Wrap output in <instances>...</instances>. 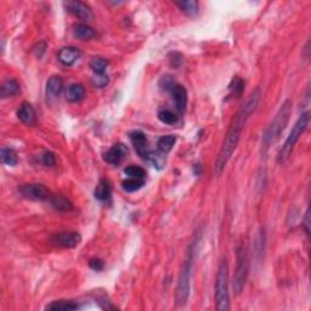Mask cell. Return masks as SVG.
Segmentation results:
<instances>
[{
  "mask_svg": "<svg viewBox=\"0 0 311 311\" xmlns=\"http://www.w3.org/2000/svg\"><path fill=\"white\" fill-rule=\"evenodd\" d=\"M261 94L259 89H255L252 94L247 98L245 104L241 106L238 112L236 113L235 118H233L232 124H231L230 129H228V134L225 136L223 146L220 148L218 158L215 162V171L216 174H220L221 171L225 169L226 164L228 163L230 158L232 157L233 152L236 151L238 143H240L241 134H242V129L245 126L246 122L248 121L250 116L255 112L260 103Z\"/></svg>",
  "mask_w": 311,
  "mask_h": 311,
  "instance_id": "cell-1",
  "label": "cell"
},
{
  "mask_svg": "<svg viewBox=\"0 0 311 311\" xmlns=\"http://www.w3.org/2000/svg\"><path fill=\"white\" fill-rule=\"evenodd\" d=\"M292 106L293 103L290 99H287L285 103L281 104L280 109H278L277 113H276L275 118L272 119L270 125L266 128L265 133H264V148H269L272 144H275L276 141L280 139L281 134L283 133V130H285L286 126H287L288 122H290V113H292Z\"/></svg>",
  "mask_w": 311,
  "mask_h": 311,
  "instance_id": "cell-2",
  "label": "cell"
},
{
  "mask_svg": "<svg viewBox=\"0 0 311 311\" xmlns=\"http://www.w3.org/2000/svg\"><path fill=\"white\" fill-rule=\"evenodd\" d=\"M215 304L219 311L230 310V293H228V264L221 260L215 278Z\"/></svg>",
  "mask_w": 311,
  "mask_h": 311,
  "instance_id": "cell-3",
  "label": "cell"
},
{
  "mask_svg": "<svg viewBox=\"0 0 311 311\" xmlns=\"http://www.w3.org/2000/svg\"><path fill=\"white\" fill-rule=\"evenodd\" d=\"M309 122H310V112H305V113H303L302 116L299 117V118L297 119V122L294 123V125H293L292 128V131L290 133V135H288L287 140L285 141V144H283L282 148L280 150V152H278V162L280 163H283V162H286L288 159V157L290 156V153L293 152V150H294V146L295 144L298 143V140L300 139V136L304 134V131L307 130L308 125H309Z\"/></svg>",
  "mask_w": 311,
  "mask_h": 311,
  "instance_id": "cell-4",
  "label": "cell"
},
{
  "mask_svg": "<svg viewBox=\"0 0 311 311\" xmlns=\"http://www.w3.org/2000/svg\"><path fill=\"white\" fill-rule=\"evenodd\" d=\"M193 253L188 249L187 258L184 261L183 269L179 275L178 285H176L175 290V304L178 307H183L187 303L188 297H190V278H191V271H192V261H193Z\"/></svg>",
  "mask_w": 311,
  "mask_h": 311,
  "instance_id": "cell-5",
  "label": "cell"
},
{
  "mask_svg": "<svg viewBox=\"0 0 311 311\" xmlns=\"http://www.w3.org/2000/svg\"><path fill=\"white\" fill-rule=\"evenodd\" d=\"M248 272H249V259L248 250L245 245H241L236 249V270L233 276V292L236 295H240L247 282Z\"/></svg>",
  "mask_w": 311,
  "mask_h": 311,
  "instance_id": "cell-6",
  "label": "cell"
},
{
  "mask_svg": "<svg viewBox=\"0 0 311 311\" xmlns=\"http://www.w3.org/2000/svg\"><path fill=\"white\" fill-rule=\"evenodd\" d=\"M20 192L24 198L31 201H45L50 198V192L43 184H26L20 188Z\"/></svg>",
  "mask_w": 311,
  "mask_h": 311,
  "instance_id": "cell-7",
  "label": "cell"
},
{
  "mask_svg": "<svg viewBox=\"0 0 311 311\" xmlns=\"http://www.w3.org/2000/svg\"><path fill=\"white\" fill-rule=\"evenodd\" d=\"M82 237L76 231H61L51 237V243L61 248H76L81 243Z\"/></svg>",
  "mask_w": 311,
  "mask_h": 311,
  "instance_id": "cell-8",
  "label": "cell"
},
{
  "mask_svg": "<svg viewBox=\"0 0 311 311\" xmlns=\"http://www.w3.org/2000/svg\"><path fill=\"white\" fill-rule=\"evenodd\" d=\"M63 5L69 14L74 15L78 19L84 21H91L94 19L93 10L85 2L79 1V0H69V1H64Z\"/></svg>",
  "mask_w": 311,
  "mask_h": 311,
  "instance_id": "cell-9",
  "label": "cell"
},
{
  "mask_svg": "<svg viewBox=\"0 0 311 311\" xmlns=\"http://www.w3.org/2000/svg\"><path fill=\"white\" fill-rule=\"evenodd\" d=\"M82 56V52L76 46H64L57 54L59 61L64 66H73Z\"/></svg>",
  "mask_w": 311,
  "mask_h": 311,
  "instance_id": "cell-10",
  "label": "cell"
},
{
  "mask_svg": "<svg viewBox=\"0 0 311 311\" xmlns=\"http://www.w3.org/2000/svg\"><path fill=\"white\" fill-rule=\"evenodd\" d=\"M128 153V148L123 144H116L104 153V161L111 166H118Z\"/></svg>",
  "mask_w": 311,
  "mask_h": 311,
  "instance_id": "cell-11",
  "label": "cell"
},
{
  "mask_svg": "<svg viewBox=\"0 0 311 311\" xmlns=\"http://www.w3.org/2000/svg\"><path fill=\"white\" fill-rule=\"evenodd\" d=\"M170 93L173 95L174 103L176 104V109L179 111V113L183 114L186 109V104H187V90L185 89V86L175 84Z\"/></svg>",
  "mask_w": 311,
  "mask_h": 311,
  "instance_id": "cell-12",
  "label": "cell"
},
{
  "mask_svg": "<svg viewBox=\"0 0 311 311\" xmlns=\"http://www.w3.org/2000/svg\"><path fill=\"white\" fill-rule=\"evenodd\" d=\"M62 88H63V81H62L61 77L59 76H52L48 79L46 82V88H45V94L48 100H56L57 98L61 94Z\"/></svg>",
  "mask_w": 311,
  "mask_h": 311,
  "instance_id": "cell-13",
  "label": "cell"
},
{
  "mask_svg": "<svg viewBox=\"0 0 311 311\" xmlns=\"http://www.w3.org/2000/svg\"><path fill=\"white\" fill-rule=\"evenodd\" d=\"M130 140L134 147H135L136 152L143 158H145L148 153V141L145 134L143 131H133V133H130Z\"/></svg>",
  "mask_w": 311,
  "mask_h": 311,
  "instance_id": "cell-14",
  "label": "cell"
},
{
  "mask_svg": "<svg viewBox=\"0 0 311 311\" xmlns=\"http://www.w3.org/2000/svg\"><path fill=\"white\" fill-rule=\"evenodd\" d=\"M17 117L20 121L27 125H33L36 123V112L31 104L23 103L17 109Z\"/></svg>",
  "mask_w": 311,
  "mask_h": 311,
  "instance_id": "cell-15",
  "label": "cell"
},
{
  "mask_svg": "<svg viewBox=\"0 0 311 311\" xmlns=\"http://www.w3.org/2000/svg\"><path fill=\"white\" fill-rule=\"evenodd\" d=\"M66 98L72 104L81 103L85 98V88L79 83L71 84L66 91Z\"/></svg>",
  "mask_w": 311,
  "mask_h": 311,
  "instance_id": "cell-16",
  "label": "cell"
},
{
  "mask_svg": "<svg viewBox=\"0 0 311 311\" xmlns=\"http://www.w3.org/2000/svg\"><path fill=\"white\" fill-rule=\"evenodd\" d=\"M73 36L79 41H90L96 36V33L88 24L79 23L73 27Z\"/></svg>",
  "mask_w": 311,
  "mask_h": 311,
  "instance_id": "cell-17",
  "label": "cell"
},
{
  "mask_svg": "<svg viewBox=\"0 0 311 311\" xmlns=\"http://www.w3.org/2000/svg\"><path fill=\"white\" fill-rule=\"evenodd\" d=\"M20 84L17 83L15 79H9V81L4 82L1 84V88H0V96L1 99H7L12 98V96H16L20 93Z\"/></svg>",
  "mask_w": 311,
  "mask_h": 311,
  "instance_id": "cell-18",
  "label": "cell"
},
{
  "mask_svg": "<svg viewBox=\"0 0 311 311\" xmlns=\"http://www.w3.org/2000/svg\"><path fill=\"white\" fill-rule=\"evenodd\" d=\"M111 192H112L111 183H109L107 179H101V180L99 181L98 186H96L94 196H95V198L98 201H107L109 197H111Z\"/></svg>",
  "mask_w": 311,
  "mask_h": 311,
  "instance_id": "cell-19",
  "label": "cell"
},
{
  "mask_svg": "<svg viewBox=\"0 0 311 311\" xmlns=\"http://www.w3.org/2000/svg\"><path fill=\"white\" fill-rule=\"evenodd\" d=\"M77 309H79V305L73 300H57L45 307V310L52 311H73Z\"/></svg>",
  "mask_w": 311,
  "mask_h": 311,
  "instance_id": "cell-20",
  "label": "cell"
},
{
  "mask_svg": "<svg viewBox=\"0 0 311 311\" xmlns=\"http://www.w3.org/2000/svg\"><path fill=\"white\" fill-rule=\"evenodd\" d=\"M49 201H50L52 207L59 211H71L73 209V205H72L71 201L61 195L50 196Z\"/></svg>",
  "mask_w": 311,
  "mask_h": 311,
  "instance_id": "cell-21",
  "label": "cell"
},
{
  "mask_svg": "<svg viewBox=\"0 0 311 311\" xmlns=\"http://www.w3.org/2000/svg\"><path fill=\"white\" fill-rule=\"evenodd\" d=\"M0 159H1L2 164L9 166H15L17 163H19V157H17V153L15 152L12 148L2 147L1 151H0Z\"/></svg>",
  "mask_w": 311,
  "mask_h": 311,
  "instance_id": "cell-22",
  "label": "cell"
},
{
  "mask_svg": "<svg viewBox=\"0 0 311 311\" xmlns=\"http://www.w3.org/2000/svg\"><path fill=\"white\" fill-rule=\"evenodd\" d=\"M175 5L186 15L195 16L198 14V2L195 0H180V1H175Z\"/></svg>",
  "mask_w": 311,
  "mask_h": 311,
  "instance_id": "cell-23",
  "label": "cell"
},
{
  "mask_svg": "<svg viewBox=\"0 0 311 311\" xmlns=\"http://www.w3.org/2000/svg\"><path fill=\"white\" fill-rule=\"evenodd\" d=\"M243 90H245V81L240 77H233L231 83L228 84V91H230V95L233 98L238 99L242 96Z\"/></svg>",
  "mask_w": 311,
  "mask_h": 311,
  "instance_id": "cell-24",
  "label": "cell"
},
{
  "mask_svg": "<svg viewBox=\"0 0 311 311\" xmlns=\"http://www.w3.org/2000/svg\"><path fill=\"white\" fill-rule=\"evenodd\" d=\"M176 143V136L175 135H164L157 143L158 146V150L163 153H168L173 150L174 145Z\"/></svg>",
  "mask_w": 311,
  "mask_h": 311,
  "instance_id": "cell-25",
  "label": "cell"
},
{
  "mask_svg": "<svg viewBox=\"0 0 311 311\" xmlns=\"http://www.w3.org/2000/svg\"><path fill=\"white\" fill-rule=\"evenodd\" d=\"M145 185V179H135V178H128L122 183V187L126 192H136L140 190L143 186Z\"/></svg>",
  "mask_w": 311,
  "mask_h": 311,
  "instance_id": "cell-26",
  "label": "cell"
},
{
  "mask_svg": "<svg viewBox=\"0 0 311 311\" xmlns=\"http://www.w3.org/2000/svg\"><path fill=\"white\" fill-rule=\"evenodd\" d=\"M158 119L164 124L168 125H175L179 121V117L170 109H161L158 112Z\"/></svg>",
  "mask_w": 311,
  "mask_h": 311,
  "instance_id": "cell-27",
  "label": "cell"
},
{
  "mask_svg": "<svg viewBox=\"0 0 311 311\" xmlns=\"http://www.w3.org/2000/svg\"><path fill=\"white\" fill-rule=\"evenodd\" d=\"M107 66H108V61L104 57H93L90 60V68L95 72V74H104Z\"/></svg>",
  "mask_w": 311,
  "mask_h": 311,
  "instance_id": "cell-28",
  "label": "cell"
},
{
  "mask_svg": "<svg viewBox=\"0 0 311 311\" xmlns=\"http://www.w3.org/2000/svg\"><path fill=\"white\" fill-rule=\"evenodd\" d=\"M124 174H125L128 178H135V179H145L146 178L145 169L141 168V166H126V168L124 169Z\"/></svg>",
  "mask_w": 311,
  "mask_h": 311,
  "instance_id": "cell-29",
  "label": "cell"
},
{
  "mask_svg": "<svg viewBox=\"0 0 311 311\" xmlns=\"http://www.w3.org/2000/svg\"><path fill=\"white\" fill-rule=\"evenodd\" d=\"M41 162H43L44 166H54L56 164V156L51 151H46L44 152V155L41 156Z\"/></svg>",
  "mask_w": 311,
  "mask_h": 311,
  "instance_id": "cell-30",
  "label": "cell"
},
{
  "mask_svg": "<svg viewBox=\"0 0 311 311\" xmlns=\"http://www.w3.org/2000/svg\"><path fill=\"white\" fill-rule=\"evenodd\" d=\"M108 76H106V74H96L93 78V84L96 88H104L108 84Z\"/></svg>",
  "mask_w": 311,
  "mask_h": 311,
  "instance_id": "cell-31",
  "label": "cell"
},
{
  "mask_svg": "<svg viewBox=\"0 0 311 311\" xmlns=\"http://www.w3.org/2000/svg\"><path fill=\"white\" fill-rule=\"evenodd\" d=\"M89 266H90L94 271H98L99 272V271H103L104 269V263L100 258H91V259L89 260Z\"/></svg>",
  "mask_w": 311,
  "mask_h": 311,
  "instance_id": "cell-32",
  "label": "cell"
},
{
  "mask_svg": "<svg viewBox=\"0 0 311 311\" xmlns=\"http://www.w3.org/2000/svg\"><path fill=\"white\" fill-rule=\"evenodd\" d=\"M169 59V62H170V64L173 67H179L181 63H183V56H181V54H179V52H170L168 56Z\"/></svg>",
  "mask_w": 311,
  "mask_h": 311,
  "instance_id": "cell-33",
  "label": "cell"
},
{
  "mask_svg": "<svg viewBox=\"0 0 311 311\" xmlns=\"http://www.w3.org/2000/svg\"><path fill=\"white\" fill-rule=\"evenodd\" d=\"M175 82H174V79L171 78L170 76H166V77H163V78H162V81H161V86L162 88H164V89H166V90H169L170 91L171 89H173V86L175 85Z\"/></svg>",
  "mask_w": 311,
  "mask_h": 311,
  "instance_id": "cell-34",
  "label": "cell"
},
{
  "mask_svg": "<svg viewBox=\"0 0 311 311\" xmlns=\"http://www.w3.org/2000/svg\"><path fill=\"white\" fill-rule=\"evenodd\" d=\"M303 228H304L307 235H310V210L309 209H307V211H305L304 219H303Z\"/></svg>",
  "mask_w": 311,
  "mask_h": 311,
  "instance_id": "cell-35",
  "label": "cell"
}]
</instances>
